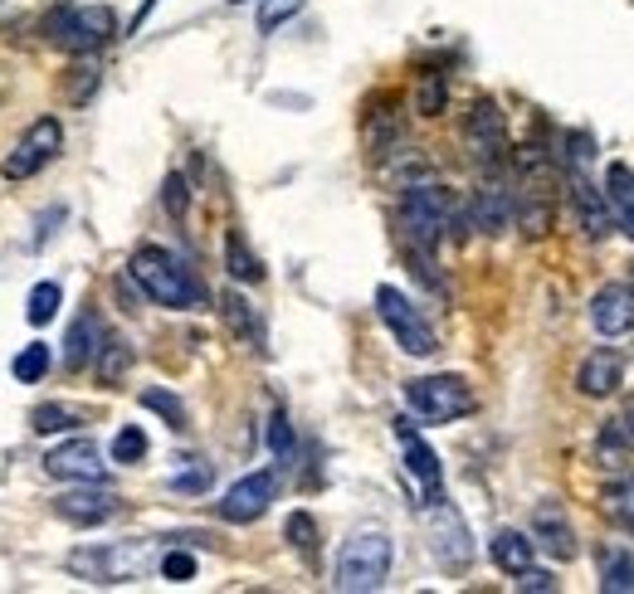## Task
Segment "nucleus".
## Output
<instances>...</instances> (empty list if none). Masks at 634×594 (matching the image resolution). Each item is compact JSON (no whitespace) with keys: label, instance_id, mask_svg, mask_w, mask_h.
Here are the masks:
<instances>
[{"label":"nucleus","instance_id":"obj_40","mask_svg":"<svg viewBox=\"0 0 634 594\" xmlns=\"http://www.w3.org/2000/svg\"><path fill=\"white\" fill-rule=\"evenodd\" d=\"M162 575L171 580V585H186V580H195V555L166 551V555H162Z\"/></svg>","mask_w":634,"mask_h":594},{"label":"nucleus","instance_id":"obj_37","mask_svg":"<svg viewBox=\"0 0 634 594\" xmlns=\"http://www.w3.org/2000/svg\"><path fill=\"white\" fill-rule=\"evenodd\" d=\"M268 449H274L278 463H288L293 458V424L284 410H274V419H268Z\"/></svg>","mask_w":634,"mask_h":594},{"label":"nucleus","instance_id":"obj_25","mask_svg":"<svg viewBox=\"0 0 634 594\" xmlns=\"http://www.w3.org/2000/svg\"><path fill=\"white\" fill-rule=\"evenodd\" d=\"M93 366H98V380H103V386H122V376H127V366H132V346L122 337H103Z\"/></svg>","mask_w":634,"mask_h":594},{"label":"nucleus","instance_id":"obj_9","mask_svg":"<svg viewBox=\"0 0 634 594\" xmlns=\"http://www.w3.org/2000/svg\"><path fill=\"white\" fill-rule=\"evenodd\" d=\"M463 146H469V156L479 161V166H498L508 152V122H503V107L493 103V98H479V103L469 107V117H463Z\"/></svg>","mask_w":634,"mask_h":594},{"label":"nucleus","instance_id":"obj_12","mask_svg":"<svg viewBox=\"0 0 634 594\" xmlns=\"http://www.w3.org/2000/svg\"><path fill=\"white\" fill-rule=\"evenodd\" d=\"M274 498H278V473H268V468H264V473L239 478L235 488L225 492V502H219V516H225V522H235V526L259 522Z\"/></svg>","mask_w":634,"mask_h":594},{"label":"nucleus","instance_id":"obj_4","mask_svg":"<svg viewBox=\"0 0 634 594\" xmlns=\"http://www.w3.org/2000/svg\"><path fill=\"white\" fill-rule=\"evenodd\" d=\"M400 225H406L410 239L430 254L434 244L444 239V229L454 225V201H449V191L434 181L406 185V195H400Z\"/></svg>","mask_w":634,"mask_h":594},{"label":"nucleus","instance_id":"obj_3","mask_svg":"<svg viewBox=\"0 0 634 594\" xmlns=\"http://www.w3.org/2000/svg\"><path fill=\"white\" fill-rule=\"evenodd\" d=\"M386 575H390V536L386 531H357L337 555L333 585L347 594H371L386 585Z\"/></svg>","mask_w":634,"mask_h":594},{"label":"nucleus","instance_id":"obj_16","mask_svg":"<svg viewBox=\"0 0 634 594\" xmlns=\"http://www.w3.org/2000/svg\"><path fill=\"white\" fill-rule=\"evenodd\" d=\"M532 546L546 551V555H556V561H571V555H576V531H571L561 502H536V512H532Z\"/></svg>","mask_w":634,"mask_h":594},{"label":"nucleus","instance_id":"obj_30","mask_svg":"<svg viewBox=\"0 0 634 594\" xmlns=\"http://www.w3.org/2000/svg\"><path fill=\"white\" fill-rule=\"evenodd\" d=\"M59 303H64V293H59V283H34L30 288V303H24V317L34 321V327H44V321H54L59 313Z\"/></svg>","mask_w":634,"mask_h":594},{"label":"nucleus","instance_id":"obj_27","mask_svg":"<svg viewBox=\"0 0 634 594\" xmlns=\"http://www.w3.org/2000/svg\"><path fill=\"white\" fill-rule=\"evenodd\" d=\"M225 268H229V278H239V283H259L264 278V264L249 254V244H244L239 234H225Z\"/></svg>","mask_w":634,"mask_h":594},{"label":"nucleus","instance_id":"obj_10","mask_svg":"<svg viewBox=\"0 0 634 594\" xmlns=\"http://www.w3.org/2000/svg\"><path fill=\"white\" fill-rule=\"evenodd\" d=\"M122 512V498L103 482H79L73 492H59L54 498V516L69 526H103L108 516Z\"/></svg>","mask_w":634,"mask_h":594},{"label":"nucleus","instance_id":"obj_24","mask_svg":"<svg viewBox=\"0 0 634 594\" xmlns=\"http://www.w3.org/2000/svg\"><path fill=\"white\" fill-rule=\"evenodd\" d=\"M219 313H225L229 331H235L239 341H249V346H264V327H259V317H254V307L244 303L239 293H225V297H219Z\"/></svg>","mask_w":634,"mask_h":594},{"label":"nucleus","instance_id":"obj_23","mask_svg":"<svg viewBox=\"0 0 634 594\" xmlns=\"http://www.w3.org/2000/svg\"><path fill=\"white\" fill-rule=\"evenodd\" d=\"M493 561H498V571H508V575H522L532 565V555H536V546H532V536H522V531H498L493 536Z\"/></svg>","mask_w":634,"mask_h":594},{"label":"nucleus","instance_id":"obj_35","mask_svg":"<svg viewBox=\"0 0 634 594\" xmlns=\"http://www.w3.org/2000/svg\"><path fill=\"white\" fill-rule=\"evenodd\" d=\"M98 93V64H73L69 69V103L83 107Z\"/></svg>","mask_w":634,"mask_h":594},{"label":"nucleus","instance_id":"obj_31","mask_svg":"<svg viewBox=\"0 0 634 594\" xmlns=\"http://www.w3.org/2000/svg\"><path fill=\"white\" fill-rule=\"evenodd\" d=\"M449 103V89H444V73H420V89H415V113L420 117H439Z\"/></svg>","mask_w":634,"mask_h":594},{"label":"nucleus","instance_id":"obj_39","mask_svg":"<svg viewBox=\"0 0 634 594\" xmlns=\"http://www.w3.org/2000/svg\"><path fill=\"white\" fill-rule=\"evenodd\" d=\"M162 205H166V215H186V205H191V185H186V176H166V185H162Z\"/></svg>","mask_w":634,"mask_h":594},{"label":"nucleus","instance_id":"obj_1","mask_svg":"<svg viewBox=\"0 0 634 594\" xmlns=\"http://www.w3.org/2000/svg\"><path fill=\"white\" fill-rule=\"evenodd\" d=\"M132 283L152 297L156 307H171V313H191V307H205V288L195 283V274L181 264L176 254L156 249V244H142L132 254Z\"/></svg>","mask_w":634,"mask_h":594},{"label":"nucleus","instance_id":"obj_8","mask_svg":"<svg viewBox=\"0 0 634 594\" xmlns=\"http://www.w3.org/2000/svg\"><path fill=\"white\" fill-rule=\"evenodd\" d=\"M59 146H64V127H59V117H34L30 132L16 142V152L0 161V176L6 181H30L40 176L49 161L59 156Z\"/></svg>","mask_w":634,"mask_h":594},{"label":"nucleus","instance_id":"obj_33","mask_svg":"<svg viewBox=\"0 0 634 594\" xmlns=\"http://www.w3.org/2000/svg\"><path fill=\"white\" fill-rule=\"evenodd\" d=\"M142 404L162 414L171 429H186V404H181L176 395H166V390H142Z\"/></svg>","mask_w":634,"mask_h":594},{"label":"nucleus","instance_id":"obj_34","mask_svg":"<svg viewBox=\"0 0 634 594\" xmlns=\"http://www.w3.org/2000/svg\"><path fill=\"white\" fill-rule=\"evenodd\" d=\"M146 458V434L137 424H127V429H117V439H113V463H142Z\"/></svg>","mask_w":634,"mask_h":594},{"label":"nucleus","instance_id":"obj_32","mask_svg":"<svg viewBox=\"0 0 634 594\" xmlns=\"http://www.w3.org/2000/svg\"><path fill=\"white\" fill-rule=\"evenodd\" d=\"M288 541H293V551L303 555V561H313L317 555V522L308 512H293L288 516Z\"/></svg>","mask_w":634,"mask_h":594},{"label":"nucleus","instance_id":"obj_42","mask_svg":"<svg viewBox=\"0 0 634 594\" xmlns=\"http://www.w3.org/2000/svg\"><path fill=\"white\" fill-rule=\"evenodd\" d=\"M518 590H556V580L546 571H532V565H528V571L518 575Z\"/></svg>","mask_w":634,"mask_h":594},{"label":"nucleus","instance_id":"obj_43","mask_svg":"<svg viewBox=\"0 0 634 594\" xmlns=\"http://www.w3.org/2000/svg\"><path fill=\"white\" fill-rule=\"evenodd\" d=\"M630 278H634V268H630Z\"/></svg>","mask_w":634,"mask_h":594},{"label":"nucleus","instance_id":"obj_18","mask_svg":"<svg viewBox=\"0 0 634 594\" xmlns=\"http://www.w3.org/2000/svg\"><path fill=\"white\" fill-rule=\"evenodd\" d=\"M571 205H576V215H581V229H585V239H605L610 229H615V215H610V201L601 191H595L591 181H571Z\"/></svg>","mask_w":634,"mask_h":594},{"label":"nucleus","instance_id":"obj_22","mask_svg":"<svg viewBox=\"0 0 634 594\" xmlns=\"http://www.w3.org/2000/svg\"><path fill=\"white\" fill-rule=\"evenodd\" d=\"M605 201H610V215H615V225L634 239V176H630V166H610Z\"/></svg>","mask_w":634,"mask_h":594},{"label":"nucleus","instance_id":"obj_7","mask_svg":"<svg viewBox=\"0 0 634 594\" xmlns=\"http://www.w3.org/2000/svg\"><path fill=\"white\" fill-rule=\"evenodd\" d=\"M376 313H381V321L390 327V337L400 341V351H410V356H434L439 351L434 327L420 317V307H415L400 288H376Z\"/></svg>","mask_w":634,"mask_h":594},{"label":"nucleus","instance_id":"obj_14","mask_svg":"<svg viewBox=\"0 0 634 594\" xmlns=\"http://www.w3.org/2000/svg\"><path fill=\"white\" fill-rule=\"evenodd\" d=\"M591 327L610 341L630 337L634 331V288H625V283H605V288L591 297Z\"/></svg>","mask_w":634,"mask_h":594},{"label":"nucleus","instance_id":"obj_15","mask_svg":"<svg viewBox=\"0 0 634 594\" xmlns=\"http://www.w3.org/2000/svg\"><path fill=\"white\" fill-rule=\"evenodd\" d=\"M396 434H400V449H406V468H410V478L425 488V506L439 502V498H444V473H439L434 449H430V443H425L420 434H415L406 419H396Z\"/></svg>","mask_w":634,"mask_h":594},{"label":"nucleus","instance_id":"obj_38","mask_svg":"<svg viewBox=\"0 0 634 594\" xmlns=\"http://www.w3.org/2000/svg\"><path fill=\"white\" fill-rule=\"evenodd\" d=\"M211 463H201V458H191V468H181L176 478H171V492H205L211 488Z\"/></svg>","mask_w":634,"mask_h":594},{"label":"nucleus","instance_id":"obj_19","mask_svg":"<svg viewBox=\"0 0 634 594\" xmlns=\"http://www.w3.org/2000/svg\"><path fill=\"white\" fill-rule=\"evenodd\" d=\"M473 225H479L483 234H503L512 225V195L503 191V185H479L473 191Z\"/></svg>","mask_w":634,"mask_h":594},{"label":"nucleus","instance_id":"obj_29","mask_svg":"<svg viewBox=\"0 0 634 594\" xmlns=\"http://www.w3.org/2000/svg\"><path fill=\"white\" fill-rule=\"evenodd\" d=\"M83 419L69 410V404H34L30 410V429L34 434H69V429H79Z\"/></svg>","mask_w":634,"mask_h":594},{"label":"nucleus","instance_id":"obj_36","mask_svg":"<svg viewBox=\"0 0 634 594\" xmlns=\"http://www.w3.org/2000/svg\"><path fill=\"white\" fill-rule=\"evenodd\" d=\"M303 10V0H264L259 6V34H274L278 24H288Z\"/></svg>","mask_w":634,"mask_h":594},{"label":"nucleus","instance_id":"obj_6","mask_svg":"<svg viewBox=\"0 0 634 594\" xmlns=\"http://www.w3.org/2000/svg\"><path fill=\"white\" fill-rule=\"evenodd\" d=\"M406 404L430 424H449V419L473 414V390L459 376H420L406 380Z\"/></svg>","mask_w":634,"mask_h":594},{"label":"nucleus","instance_id":"obj_26","mask_svg":"<svg viewBox=\"0 0 634 594\" xmlns=\"http://www.w3.org/2000/svg\"><path fill=\"white\" fill-rule=\"evenodd\" d=\"M601 506H605V516L615 526L634 531V478H615V482H610V488L601 492Z\"/></svg>","mask_w":634,"mask_h":594},{"label":"nucleus","instance_id":"obj_11","mask_svg":"<svg viewBox=\"0 0 634 594\" xmlns=\"http://www.w3.org/2000/svg\"><path fill=\"white\" fill-rule=\"evenodd\" d=\"M44 473L59 478V482H103L108 478V463H103V449L93 439H69V443H54L44 453Z\"/></svg>","mask_w":634,"mask_h":594},{"label":"nucleus","instance_id":"obj_20","mask_svg":"<svg viewBox=\"0 0 634 594\" xmlns=\"http://www.w3.org/2000/svg\"><path fill=\"white\" fill-rule=\"evenodd\" d=\"M103 337H108V331H103V321H98L93 313H83V317L69 327V341H64V366H69V370L93 366L98 341H103Z\"/></svg>","mask_w":634,"mask_h":594},{"label":"nucleus","instance_id":"obj_41","mask_svg":"<svg viewBox=\"0 0 634 594\" xmlns=\"http://www.w3.org/2000/svg\"><path fill=\"white\" fill-rule=\"evenodd\" d=\"M610 434L625 439V443H634V400L625 404V414H620V419H610Z\"/></svg>","mask_w":634,"mask_h":594},{"label":"nucleus","instance_id":"obj_5","mask_svg":"<svg viewBox=\"0 0 634 594\" xmlns=\"http://www.w3.org/2000/svg\"><path fill=\"white\" fill-rule=\"evenodd\" d=\"M146 565H152V551L132 546V541H122V546H83L69 555V571L79 580H89V585H132V580L146 575Z\"/></svg>","mask_w":634,"mask_h":594},{"label":"nucleus","instance_id":"obj_13","mask_svg":"<svg viewBox=\"0 0 634 594\" xmlns=\"http://www.w3.org/2000/svg\"><path fill=\"white\" fill-rule=\"evenodd\" d=\"M430 541H434V555L444 561V571H463L473 561L469 526H463V516L444 498L430 502Z\"/></svg>","mask_w":634,"mask_h":594},{"label":"nucleus","instance_id":"obj_17","mask_svg":"<svg viewBox=\"0 0 634 594\" xmlns=\"http://www.w3.org/2000/svg\"><path fill=\"white\" fill-rule=\"evenodd\" d=\"M620 380H625V361H620V351H610V346H601V351H591L581 361V390L591 395V400L615 395Z\"/></svg>","mask_w":634,"mask_h":594},{"label":"nucleus","instance_id":"obj_28","mask_svg":"<svg viewBox=\"0 0 634 594\" xmlns=\"http://www.w3.org/2000/svg\"><path fill=\"white\" fill-rule=\"evenodd\" d=\"M49 361H54V356H49V346H44V341H30V346H20V351H16L10 370H16L20 386H40L44 370H49Z\"/></svg>","mask_w":634,"mask_h":594},{"label":"nucleus","instance_id":"obj_21","mask_svg":"<svg viewBox=\"0 0 634 594\" xmlns=\"http://www.w3.org/2000/svg\"><path fill=\"white\" fill-rule=\"evenodd\" d=\"M595 571H601V590L605 594H634V551L601 546V551H595Z\"/></svg>","mask_w":634,"mask_h":594},{"label":"nucleus","instance_id":"obj_2","mask_svg":"<svg viewBox=\"0 0 634 594\" xmlns=\"http://www.w3.org/2000/svg\"><path fill=\"white\" fill-rule=\"evenodd\" d=\"M113 34H117V16L108 6H59L54 16L44 20V40L54 49H64V54H79V59L98 54Z\"/></svg>","mask_w":634,"mask_h":594}]
</instances>
